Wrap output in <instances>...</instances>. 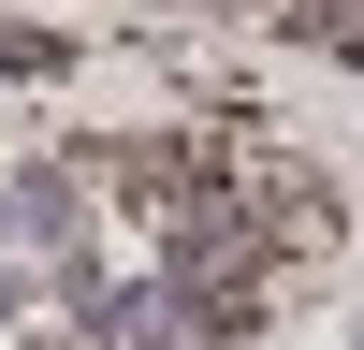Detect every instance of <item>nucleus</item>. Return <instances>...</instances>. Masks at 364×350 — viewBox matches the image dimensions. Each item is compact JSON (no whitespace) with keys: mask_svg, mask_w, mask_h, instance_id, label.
Segmentation results:
<instances>
[{"mask_svg":"<svg viewBox=\"0 0 364 350\" xmlns=\"http://www.w3.org/2000/svg\"><path fill=\"white\" fill-rule=\"evenodd\" d=\"M306 44H336V58H364V15H306Z\"/></svg>","mask_w":364,"mask_h":350,"instance_id":"f257e3e1","label":"nucleus"}]
</instances>
